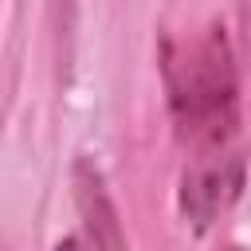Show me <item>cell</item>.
Wrapping results in <instances>:
<instances>
[{"label": "cell", "mask_w": 251, "mask_h": 251, "mask_svg": "<svg viewBox=\"0 0 251 251\" xmlns=\"http://www.w3.org/2000/svg\"><path fill=\"white\" fill-rule=\"evenodd\" d=\"M165 82L176 133L196 149H224L239 126V86L231 47L220 24L176 43L165 55Z\"/></svg>", "instance_id": "1"}, {"label": "cell", "mask_w": 251, "mask_h": 251, "mask_svg": "<svg viewBox=\"0 0 251 251\" xmlns=\"http://www.w3.org/2000/svg\"><path fill=\"white\" fill-rule=\"evenodd\" d=\"M243 153L235 145L196 153L180 176V216L192 231H208L243 192Z\"/></svg>", "instance_id": "2"}, {"label": "cell", "mask_w": 251, "mask_h": 251, "mask_svg": "<svg viewBox=\"0 0 251 251\" xmlns=\"http://www.w3.org/2000/svg\"><path fill=\"white\" fill-rule=\"evenodd\" d=\"M78 212L82 224L75 235H67L55 251H126V235L118 227V212L106 200L94 173L78 169Z\"/></svg>", "instance_id": "3"}, {"label": "cell", "mask_w": 251, "mask_h": 251, "mask_svg": "<svg viewBox=\"0 0 251 251\" xmlns=\"http://www.w3.org/2000/svg\"><path fill=\"white\" fill-rule=\"evenodd\" d=\"M55 8H59V12H67V20H71V8H75V0H55Z\"/></svg>", "instance_id": "4"}, {"label": "cell", "mask_w": 251, "mask_h": 251, "mask_svg": "<svg viewBox=\"0 0 251 251\" xmlns=\"http://www.w3.org/2000/svg\"><path fill=\"white\" fill-rule=\"evenodd\" d=\"M227 251H243V247H227Z\"/></svg>", "instance_id": "5"}]
</instances>
